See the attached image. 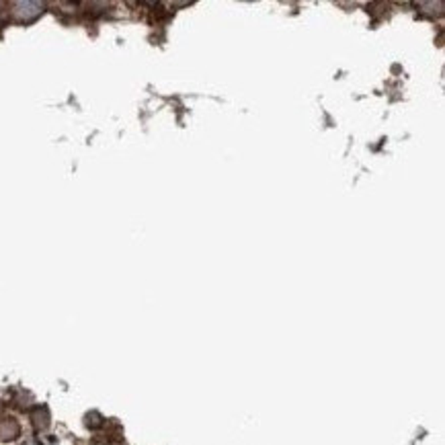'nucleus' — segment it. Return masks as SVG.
<instances>
[{
  "label": "nucleus",
  "instance_id": "f257e3e1",
  "mask_svg": "<svg viewBox=\"0 0 445 445\" xmlns=\"http://www.w3.org/2000/svg\"><path fill=\"white\" fill-rule=\"evenodd\" d=\"M11 15L17 23H33L35 19H39L44 15L46 4L37 2V0H25V2H13L11 4Z\"/></svg>",
  "mask_w": 445,
  "mask_h": 445
},
{
  "label": "nucleus",
  "instance_id": "f03ea898",
  "mask_svg": "<svg viewBox=\"0 0 445 445\" xmlns=\"http://www.w3.org/2000/svg\"><path fill=\"white\" fill-rule=\"evenodd\" d=\"M21 435V425L17 423V419L6 417L0 419V441H15Z\"/></svg>",
  "mask_w": 445,
  "mask_h": 445
},
{
  "label": "nucleus",
  "instance_id": "7ed1b4c3",
  "mask_svg": "<svg viewBox=\"0 0 445 445\" xmlns=\"http://www.w3.org/2000/svg\"><path fill=\"white\" fill-rule=\"evenodd\" d=\"M31 423H33V427L37 431L48 429L50 427V411H48V406H35L31 411Z\"/></svg>",
  "mask_w": 445,
  "mask_h": 445
},
{
  "label": "nucleus",
  "instance_id": "20e7f679",
  "mask_svg": "<svg viewBox=\"0 0 445 445\" xmlns=\"http://www.w3.org/2000/svg\"><path fill=\"white\" fill-rule=\"evenodd\" d=\"M103 423H105V419H103L101 413H97V411H91V413L84 417V425H86L88 429H99V427H103Z\"/></svg>",
  "mask_w": 445,
  "mask_h": 445
},
{
  "label": "nucleus",
  "instance_id": "39448f33",
  "mask_svg": "<svg viewBox=\"0 0 445 445\" xmlns=\"http://www.w3.org/2000/svg\"><path fill=\"white\" fill-rule=\"evenodd\" d=\"M95 445H111V441H109V439H97Z\"/></svg>",
  "mask_w": 445,
  "mask_h": 445
}]
</instances>
